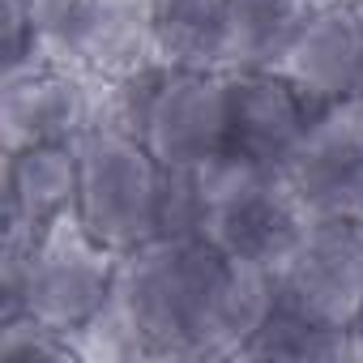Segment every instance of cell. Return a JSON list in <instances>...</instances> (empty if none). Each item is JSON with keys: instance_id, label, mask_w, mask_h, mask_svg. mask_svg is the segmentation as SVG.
I'll use <instances>...</instances> for the list:
<instances>
[{"instance_id": "obj_1", "label": "cell", "mask_w": 363, "mask_h": 363, "mask_svg": "<svg viewBox=\"0 0 363 363\" xmlns=\"http://www.w3.org/2000/svg\"><path fill=\"white\" fill-rule=\"evenodd\" d=\"M274 308V269L231 261L206 235H150L120 252L111 312L82 337L103 359H240Z\"/></svg>"}, {"instance_id": "obj_2", "label": "cell", "mask_w": 363, "mask_h": 363, "mask_svg": "<svg viewBox=\"0 0 363 363\" xmlns=\"http://www.w3.org/2000/svg\"><path fill=\"white\" fill-rule=\"evenodd\" d=\"M111 120L137 133L162 167L227 158V69H175L145 56L111 82Z\"/></svg>"}, {"instance_id": "obj_3", "label": "cell", "mask_w": 363, "mask_h": 363, "mask_svg": "<svg viewBox=\"0 0 363 363\" xmlns=\"http://www.w3.org/2000/svg\"><path fill=\"white\" fill-rule=\"evenodd\" d=\"M167 167L120 120L103 116L77 137V206L73 223L111 252L158 235Z\"/></svg>"}, {"instance_id": "obj_4", "label": "cell", "mask_w": 363, "mask_h": 363, "mask_svg": "<svg viewBox=\"0 0 363 363\" xmlns=\"http://www.w3.org/2000/svg\"><path fill=\"white\" fill-rule=\"evenodd\" d=\"M308 210L282 171L248 167L240 158H214L201 167L197 235L244 265L278 269L308 227Z\"/></svg>"}, {"instance_id": "obj_5", "label": "cell", "mask_w": 363, "mask_h": 363, "mask_svg": "<svg viewBox=\"0 0 363 363\" xmlns=\"http://www.w3.org/2000/svg\"><path fill=\"white\" fill-rule=\"evenodd\" d=\"M0 252L18 257L22 265V312L39 316L56 333L73 337L77 346L111 312L120 252L103 248L73 218L60 223L52 235H43L35 248L0 244Z\"/></svg>"}, {"instance_id": "obj_6", "label": "cell", "mask_w": 363, "mask_h": 363, "mask_svg": "<svg viewBox=\"0 0 363 363\" xmlns=\"http://www.w3.org/2000/svg\"><path fill=\"white\" fill-rule=\"evenodd\" d=\"M278 303L359 333L363 320V214H312L291 257L274 269Z\"/></svg>"}, {"instance_id": "obj_7", "label": "cell", "mask_w": 363, "mask_h": 363, "mask_svg": "<svg viewBox=\"0 0 363 363\" xmlns=\"http://www.w3.org/2000/svg\"><path fill=\"white\" fill-rule=\"evenodd\" d=\"M227 158L265 171H286L320 103L286 69H227Z\"/></svg>"}, {"instance_id": "obj_8", "label": "cell", "mask_w": 363, "mask_h": 363, "mask_svg": "<svg viewBox=\"0 0 363 363\" xmlns=\"http://www.w3.org/2000/svg\"><path fill=\"white\" fill-rule=\"evenodd\" d=\"M282 175L308 214H363V99L320 103Z\"/></svg>"}, {"instance_id": "obj_9", "label": "cell", "mask_w": 363, "mask_h": 363, "mask_svg": "<svg viewBox=\"0 0 363 363\" xmlns=\"http://www.w3.org/2000/svg\"><path fill=\"white\" fill-rule=\"evenodd\" d=\"M77 206V141H35L5 150L0 171V227L5 244L35 248Z\"/></svg>"}, {"instance_id": "obj_10", "label": "cell", "mask_w": 363, "mask_h": 363, "mask_svg": "<svg viewBox=\"0 0 363 363\" xmlns=\"http://www.w3.org/2000/svg\"><path fill=\"white\" fill-rule=\"evenodd\" d=\"M99 99L90 73L43 60L0 86V137L5 150L35 141H77L90 124H99Z\"/></svg>"}, {"instance_id": "obj_11", "label": "cell", "mask_w": 363, "mask_h": 363, "mask_svg": "<svg viewBox=\"0 0 363 363\" xmlns=\"http://www.w3.org/2000/svg\"><path fill=\"white\" fill-rule=\"evenodd\" d=\"M282 69L316 99H363V0H316Z\"/></svg>"}, {"instance_id": "obj_12", "label": "cell", "mask_w": 363, "mask_h": 363, "mask_svg": "<svg viewBox=\"0 0 363 363\" xmlns=\"http://www.w3.org/2000/svg\"><path fill=\"white\" fill-rule=\"evenodd\" d=\"M145 56H150V0H82L60 39L52 43V60H65L107 82H116Z\"/></svg>"}, {"instance_id": "obj_13", "label": "cell", "mask_w": 363, "mask_h": 363, "mask_svg": "<svg viewBox=\"0 0 363 363\" xmlns=\"http://www.w3.org/2000/svg\"><path fill=\"white\" fill-rule=\"evenodd\" d=\"M150 56L175 69H231V0H150Z\"/></svg>"}, {"instance_id": "obj_14", "label": "cell", "mask_w": 363, "mask_h": 363, "mask_svg": "<svg viewBox=\"0 0 363 363\" xmlns=\"http://www.w3.org/2000/svg\"><path fill=\"white\" fill-rule=\"evenodd\" d=\"M316 0H231V69H282Z\"/></svg>"}, {"instance_id": "obj_15", "label": "cell", "mask_w": 363, "mask_h": 363, "mask_svg": "<svg viewBox=\"0 0 363 363\" xmlns=\"http://www.w3.org/2000/svg\"><path fill=\"white\" fill-rule=\"evenodd\" d=\"M240 359H291V363H308V359H359V333L350 329H333L320 325L286 303H278L265 312L261 329L248 337Z\"/></svg>"}, {"instance_id": "obj_16", "label": "cell", "mask_w": 363, "mask_h": 363, "mask_svg": "<svg viewBox=\"0 0 363 363\" xmlns=\"http://www.w3.org/2000/svg\"><path fill=\"white\" fill-rule=\"evenodd\" d=\"M0 359L9 363H60V359H86L82 346L65 333H56L52 325H43L39 316L22 312V316H9L0 320Z\"/></svg>"}, {"instance_id": "obj_17", "label": "cell", "mask_w": 363, "mask_h": 363, "mask_svg": "<svg viewBox=\"0 0 363 363\" xmlns=\"http://www.w3.org/2000/svg\"><path fill=\"white\" fill-rule=\"evenodd\" d=\"M0 56H5V77H18L43 60H52L43 30L26 0H0Z\"/></svg>"}, {"instance_id": "obj_18", "label": "cell", "mask_w": 363, "mask_h": 363, "mask_svg": "<svg viewBox=\"0 0 363 363\" xmlns=\"http://www.w3.org/2000/svg\"><path fill=\"white\" fill-rule=\"evenodd\" d=\"M359 359H363V337H359Z\"/></svg>"}, {"instance_id": "obj_19", "label": "cell", "mask_w": 363, "mask_h": 363, "mask_svg": "<svg viewBox=\"0 0 363 363\" xmlns=\"http://www.w3.org/2000/svg\"><path fill=\"white\" fill-rule=\"evenodd\" d=\"M359 337H363V320H359Z\"/></svg>"}]
</instances>
